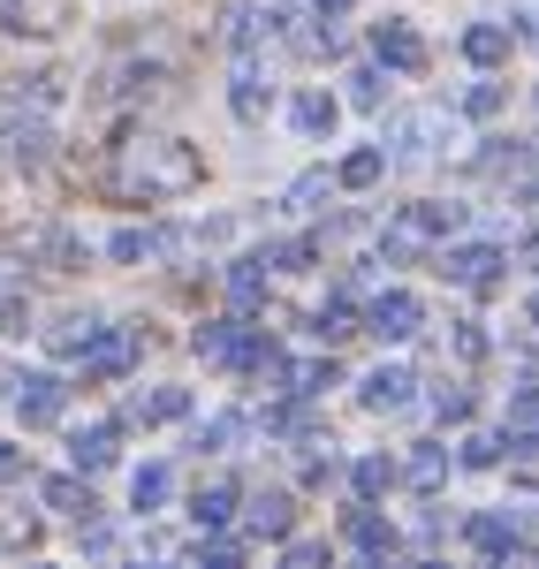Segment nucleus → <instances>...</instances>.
Returning <instances> with one entry per match:
<instances>
[{
    "instance_id": "f257e3e1",
    "label": "nucleus",
    "mask_w": 539,
    "mask_h": 569,
    "mask_svg": "<svg viewBox=\"0 0 539 569\" xmlns=\"http://www.w3.org/2000/svg\"><path fill=\"white\" fill-rule=\"evenodd\" d=\"M206 182V160L198 144L182 137H160V130H130L114 152H107V190L122 206H160V198H190Z\"/></svg>"
},
{
    "instance_id": "f03ea898",
    "label": "nucleus",
    "mask_w": 539,
    "mask_h": 569,
    "mask_svg": "<svg viewBox=\"0 0 539 569\" xmlns=\"http://www.w3.org/2000/svg\"><path fill=\"white\" fill-rule=\"evenodd\" d=\"M456 228H463V206H456V198H418V206H403V213H396L388 251L403 259V251H426V243H441V236H456Z\"/></svg>"
},
{
    "instance_id": "7ed1b4c3",
    "label": "nucleus",
    "mask_w": 539,
    "mask_h": 569,
    "mask_svg": "<svg viewBox=\"0 0 539 569\" xmlns=\"http://www.w3.org/2000/svg\"><path fill=\"white\" fill-rule=\"evenodd\" d=\"M0 402L23 418V426H53L69 410V388L53 372H0Z\"/></svg>"
},
{
    "instance_id": "20e7f679",
    "label": "nucleus",
    "mask_w": 539,
    "mask_h": 569,
    "mask_svg": "<svg viewBox=\"0 0 539 569\" xmlns=\"http://www.w3.org/2000/svg\"><path fill=\"white\" fill-rule=\"evenodd\" d=\"M441 273L456 289H471V297H495L501 273H509V251L501 243H456V251H441Z\"/></svg>"
},
{
    "instance_id": "39448f33",
    "label": "nucleus",
    "mask_w": 539,
    "mask_h": 569,
    "mask_svg": "<svg viewBox=\"0 0 539 569\" xmlns=\"http://www.w3.org/2000/svg\"><path fill=\"white\" fill-rule=\"evenodd\" d=\"M441 144H456V122L441 114V107H426V114H396V122H388V152H396V160H433Z\"/></svg>"
},
{
    "instance_id": "423d86ee",
    "label": "nucleus",
    "mask_w": 539,
    "mask_h": 569,
    "mask_svg": "<svg viewBox=\"0 0 539 569\" xmlns=\"http://www.w3.org/2000/svg\"><path fill=\"white\" fill-rule=\"evenodd\" d=\"M137 357H144V327H99V342L77 365H84V380H122Z\"/></svg>"
},
{
    "instance_id": "0eeeda50",
    "label": "nucleus",
    "mask_w": 539,
    "mask_h": 569,
    "mask_svg": "<svg viewBox=\"0 0 539 569\" xmlns=\"http://www.w3.org/2000/svg\"><path fill=\"white\" fill-rule=\"evenodd\" d=\"M53 160V130L39 114H0V168H46Z\"/></svg>"
},
{
    "instance_id": "6e6552de",
    "label": "nucleus",
    "mask_w": 539,
    "mask_h": 569,
    "mask_svg": "<svg viewBox=\"0 0 539 569\" xmlns=\"http://www.w3.org/2000/svg\"><path fill=\"white\" fill-rule=\"evenodd\" d=\"M418 327H426V305L410 289H380L372 311H365V335H380V342H410Z\"/></svg>"
},
{
    "instance_id": "1a4fd4ad",
    "label": "nucleus",
    "mask_w": 539,
    "mask_h": 569,
    "mask_svg": "<svg viewBox=\"0 0 539 569\" xmlns=\"http://www.w3.org/2000/svg\"><path fill=\"white\" fill-rule=\"evenodd\" d=\"M372 61H388L396 77H418V69H426V39L388 16V23H372Z\"/></svg>"
},
{
    "instance_id": "9d476101",
    "label": "nucleus",
    "mask_w": 539,
    "mask_h": 569,
    "mask_svg": "<svg viewBox=\"0 0 539 569\" xmlns=\"http://www.w3.org/2000/svg\"><path fill=\"white\" fill-rule=\"evenodd\" d=\"M342 539H350V547H358L365 562H388V555H396V547H403V539H396V525H388V517H372V501H358V509H350V517H342Z\"/></svg>"
},
{
    "instance_id": "9b49d317",
    "label": "nucleus",
    "mask_w": 539,
    "mask_h": 569,
    "mask_svg": "<svg viewBox=\"0 0 539 569\" xmlns=\"http://www.w3.org/2000/svg\"><path fill=\"white\" fill-rule=\"evenodd\" d=\"M39 501L53 509V517H69V525H99V493L84 486V471H69V479H46Z\"/></svg>"
},
{
    "instance_id": "f8f14e48",
    "label": "nucleus",
    "mask_w": 539,
    "mask_h": 569,
    "mask_svg": "<svg viewBox=\"0 0 539 569\" xmlns=\"http://www.w3.org/2000/svg\"><path fill=\"white\" fill-rule=\"evenodd\" d=\"M182 410H190V388H137L122 402V426H176Z\"/></svg>"
},
{
    "instance_id": "ddd939ff",
    "label": "nucleus",
    "mask_w": 539,
    "mask_h": 569,
    "mask_svg": "<svg viewBox=\"0 0 539 569\" xmlns=\"http://www.w3.org/2000/svg\"><path fill=\"white\" fill-rule=\"evenodd\" d=\"M69 23V0H0V31H39L53 39Z\"/></svg>"
},
{
    "instance_id": "4468645a",
    "label": "nucleus",
    "mask_w": 539,
    "mask_h": 569,
    "mask_svg": "<svg viewBox=\"0 0 539 569\" xmlns=\"http://www.w3.org/2000/svg\"><path fill=\"white\" fill-rule=\"evenodd\" d=\"M243 531H251V539H289V531H297V501H289V493H251V501H243Z\"/></svg>"
},
{
    "instance_id": "2eb2a0df",
    "label": "nucleus",
    "mask_w": 539,
    "mask_h": 569,
    "mask_svg": "<svg viewBox=\"0 0 539 569\" xmlns=\"http://www.w3.org/2000/svg\"><path fill=\"white\" fill-rule=\"evenodd\" d=\"M471 547H479L487 562H509V555H525V525L501 517V509H487V517H471Z\"/></svg>"
},
{
    "instance_id": "dca6fc26",
    "label": "nucleus",
    "mask_w": 539,
    "mask_h": 569,
    "mask_svg": "<svg viewBox=\"0 0 539 569\" xmlns=\"http://www.w3.org/2000/svg\"><path fill=\"white\" fill-rule=\"evenodd\" d=\"M228 107H236V122H267L273 91H267V77H259V61H251V53H236V84H228Z\"/></svg>"
},
{
    "instance_id": "f3484780",
    "label": "nucleus",
    "mask_w": 539,
    "mask_h": 569,
    "mask_svg": "<svg viewBox=\"0 0 539 569\" xmlns=\"http://www.w3.org/2000/svg\"><path fill=\"white\" fill-rule=\"evenodd\" d=\"M273 39H289L305 61H319V53H335V46H342V39H335V23L319 31L312 16H297V8H273Z\"/></svg>"
},
{
    "instance_id": "a211bd4d",
    "label": "nucleus",
    "mask_w": 539,
    "mask_h": 569,
    "mask_svg": "<svg viewBox=\"0 0 539 569\" xmlns=\"http://www.w3.org/2000/svg\"><path fill=\"white\" fill-rule=\"evenodd\" d=\"M273 380H281L289 395H305V402H312V395L342 388V365H335V357H305V365H289V357H281V372H273Z\"/></svg>"
},
{
    "instance_id": "6ab92c4d",
    "label": "nucleus",
    "mask_w": 539,
    "mask_h": 569,
    "mask_svg": "<svg viewBox=\"0 0 539 569\" xmlns=\"http://www.w3.org/2000/svg\"><path fill=\"white\" fill-rule=\"evenodd\" d=\"M114 456H122V433H114V426H84V433H69V463H77V471H107V463H114Z\"/></svg>"
},
{
    "instance_id": "aec40b11",
    "label": "nucleus",
    "mask_w": 539,
    "mask_h": 569,
    "mask_svg": "<svg viewBox=\"0 0 539 569\" xmlns=\"http://www.w3.org/2000/svg\"><path fill=\"white\" fill-rule=\"evenodd\" d=\"M39 509H23V501H0V555H39Z\"/></svg>"
},
{
    "instance_id": "412c9836",
    "label": "nucleus",
    "mask_w": 539,
    "mask_h": 569,
    "mask_svg": "<svg viewBox=\"0 0 539 569\" xmlns=\"http://www.w3.org/2000/svg\"><path fill=\"white\" fill-rule=\"evenodd\" d=\"M99 327H107L99 311H69V319L46 327V350H53V357H84L91 342H99Z\"/></svg>"
},
{
    "instance_id": "4be33fe9",
    "label": "nucleus",
    "mask_w": 539,
    "mask_h": 569,
    "mask_svg": "<svg viewBox=\"0 0 539 569\" xmlns=\"http://www.w3.org/2000/svg\"><path fill=\"white\" fill-rule=\"evenodd\" d=\"M267 273H273V251H251V259L228 266V297H236V311H259V297H267Z\"/></svg>"
},
{
    "instance_id": "5701e85b",
    "label": "nucleus",
    "mask_w": 539,
    "mask_h": 569,
    "mask_svg": "<svg viewBox=\"0 0 539 569\" xmlns=\"http://www.w3.org/2000/svg\"><path fill=\"white\" fill-rule=\"evenodd\" d=\"M410 388H418V372H403V365H380V372L358 388V402H365V410H403Z\"/></svg>"
},
{
    "instance_id": "b1692460",
    "label": "nucleus",
    "mask_w": 539,
    "mask_h": 569,
    "mask_svg": "<svg viewBox=\"0 0 539 569\" xmlns=\"http://www.w3.org/2000/svg\"><path fill=\"white\" fill-rule=\"evenodd\" d=\"M463 61L471 69H501L509 61V23H471L463 31Z\"/></svg>"
},
{
    "instance_id": "393cba45",
    "label": "nucleus",
    "mask_w": 539,
    "mask_h": 569,
    "mask_svg": "<svg viewBox=\"0 0 539 569\" xmlns=\"http://www.w3.org/2000/svg\"><path fill=\"white\" fill-rule=\"evenodd\" d=\"M236 501H243V493H236V486H198V501H190V517H198V531H221V525H236Z\"/></svg>"
},
{
    "instance_id": "a878e982",
    "label": "nucleus",
    "mask_w": 539,
    "mask_h": 569,
    "mask_svg": "<svg viewBox=\"0 0 539 569\" xmlns=\"http://www.w3.org/2000/svg\"><path fill=\"white\" fill-rule=\"evenodd\" d=\"M160 84H168V69H160V61H122V69H114V84H107V99H152Z\"/></svg>"
},
{
    "instance_id": "bb28decb",
    "label": "nucleus",
    "mask_w": 539,
    "mask_h": 569,
    "mask_svg": "<svg viewBox=\"0 0 539 569\" xmlns=\"http://www.w3.org/2000/svg\"><path fill=\"white\" fill-rule=\"evenodd\" d=\"M380 176H388V144H358V152L335 168V182H342V190H372Z\"/></svg>"
},
{
    "instance_id": "cd10ccee",
    "label": "nucleus",
    "mask_w": 539,
    "mask_h": 569,
    "mask_svg": "<svg viewBox=\"0 0 539 569\" xmlns=\"http://www.w3.org/2000/svg\"><path fill=\"white\" fill-rule=\"evenodd\" d=\"M396 479H403V471H396L388 456H358V463H350V493H358V501H380Z\"/></svg>"
},
{
    "instance_id": "c85d7f7f",
    "label": "nucleus",
    "mask_w": 539,
    "mask_h": 569,
    "mask_svg": "<svg viewBox=\"0 0 539 569\" xmlns=\"http://www.w3.org/2000/svg\"><path fill=\"white\" fill-rule=\"evenodd\" d=\"M312 335L335 350V342H350V335H365V311H350V305H319L312 311Z\"/></svg>"
},
{
    "instance_id": "c756f323",
    "label": "nucleus",
    "mask_w": 539,
    "mask_h": 569,
    "mask_svg": "<svg viewBox=\"0 0 539 569\" xmlns=\"http://www.w3.org/2000/svg\"><path fill=\"white\" fill-rule=\"evenodd\" d=\"M441 479H449V448H410V463H403V486H418V493H433Z\"/></svg>"
},
{
    "instance_id": "7c9ffc66",
    "label": "nucleus",
    "mask_w": 539,
    "mask_h": 569,
    "mask_svg": "<svg viewBox=\"0 0 539 569\" xmlns=\"http://www.w3.org/2000/svg\"><path fill=\"white\" fill-rule=\"evenodd\" d=\"M289 114H297V130H305V137H327V130H335V114H342V107H335L327 91H297V107H289Z\"/></svg>"
},
{
    "instance_id": "2f4dec72",
    "label": "nucleus",
    "mask_w": 539,
    "mask_h": 569,
    "mask_svg": "<svg viewBox=\"0 0 539 569\" xmlns=\"http://www.w3.org/2000/svg\"><path fill=\"white\" fill-rule=\"evenodd\" d=\"M168 493H176V471H168V463H144V471L130 479V501L144 509V517H152V509H160Z\"/></svg>"
},
{
    "instance_id": "473e14b6",
    "label": "nucleus",
    "mask_w": 539,
    "mask_h": 569,
    "mask_svg": "<svg viewBox=\"0 0 539 569\" xmlns=\"http://www.w3.org/2000/svg\"><path fill=\"white\" fill-rule=\"evenodd\" d=\"M267 31H273V16H259V8H228V46H236V53H259Z\"/></svg>"
},
{
    "instance_id": "72a5a7b5",
    "label": "nucleus",
    "mask_w": 539,
    "mask_h": 569,
    "mask_svg": "<svg viewBox=\"0 0 539 569\" xmlns=\"http://www.w3.org/2000/svg\"><path fill=\"white\" fill-rule=\"evenodd\" d=\"M84 259H91L84 236H69V228H46V266H53V273H77Z\"/></svg>"
},
{
    "instance_id": "f704fd0d",
    "label": "nucleus",
    "mask_w": 539,
    "mask_h": 569,
    "mask_svg": "<svg viewBox=\"0 0 539 569\" xmlns=\"http://www.w3.org/2000/svg\"><path fill=\"white\" fill-rule=\"evenodd\" d=\"M107 259H114V266L160 259V228H122V236H114V243H107Z\"/></svg>"
},
{
    "instance_id": "c9c22d12",
    "label": "nucleus",
    "mask_w": 539,
    "mask_h": 569,
    "mask_svg": "<svg viewBox=\"0 0 539 569\" xmlns=\"http://www.w3.org/2000/svg\"><path fill=\"white\" fill-rule=\"evenodd\" d=\"M327 198H335V182H327V176L312 168V176H297V182H289V198H281V206H289V213H327Z\"/></svg>"
},
{
    "instance_id": "e433bc0d",
    "label": "nucleus",
    "mask_w": 539,
    "mask_h": 569,
    "mask_svg": "<svg viewBox=\"0 0 539 569\" xmlns=\"http://www.w3.org/2000/svg\"><path fill=\"white\" fill-rule=\"evenodd\" d=\"M501 463H509V479H539V426H525L517 440H501Z\"/></svg>"
},
{
    "instance_id": "4c0bfd02",
    "label": "nucleus",
    "mask_w": 539,
    "mask_h": 569,
    "mask_svg": "<svg viewBox=\"0 0 539 569\" xmlns=\"http://www.w3.org/2000/svg\"><path fill=\"white\" fill-rule=\"evenodd\" d=\"M449 357H456V365H479V357H487V335H479V319H449Z\"/></svg>"
},
{
    "instance_id": "58836bf2",
    "label": "nucleus",
    "mask_w": 539,
    "mask_h": 569,
    "mask_svg": "<svg viewBox=\"0 0 539 569\" xmlns=\"http://www.w3.org/2000/svg\"><path fill=\"white\" fill-rule=\"evenodd\" d=\"M16 99H31V107H53V99H61V77H53V69H31V77H16Z\"/></svg>"
},
{
    "instance_id": "ea45409f",
    "label": "nucleus",
    "mask_w": 539,
    "mask_h": 569,
    "mask_svg": "<svg viewBox=\"0 0 539 569\" xmlns=\"http://www.w3.org/2000/svg\"><path fill=\"white\" fill-rule=\"evenodd\" d=\"M236 440H243V410H221V418H213V426L198 433V448H213V456H228Z\"/></svg>"
},
{
    "instance_id": "a19ab883",
    "label": "nucleus",
    "mask_w": 539,
    "mask_h": 569,
    "mask_svg": "<svg viewBox=\"0 0 539 569\" xmlns=\"http://www.w3.org/2000/svg\"><path fill=\"white\" fill-rule=\"evenodd\" d=\"M350 99H358V107H380V99H388V61H380V69H358V77H350Z\"/></svg>"
},
{
    "instance_id": "79ce46f5",
    "label": "nucleus",
    "mask_w": 539,
    "mask_h": 569,
    "mask_svg": "<svg viewBox=\"0 0 539 569\" xmlns=\"http://www.w3.org/2000/svg\"><path fill=\"white\" fill-rule=\"evenodd\" d=\"M31 327V305L16 297V281H0V335H23Z\"/></svg>"
},
{
    "instance_id": "37998d69",
    "label": "nucleus",
    "mask_w": 539,
    "mask_h": 569,
    "mask_svg": "<svg viewBox=\"0 0 539 569\" xmlns=\"http://www.w3.org/2000/svg\"><path fill=\"white\" fill-rule=\"evenodd\" d=\"M463 463H471V471H495V463H501V440L471 433V440H463Z\"/></svg>"
},
{
    "instance_id": "c03bdc74",
    "label": "nucleus",
    "mask_w": 539,
    "mask_h": 569,
    "mask_svg": "<svg viewBox=\"0 0 539 569\" xmlns=\"http://www.w3.org/2000/svg\"><path fill=\"white\" fill-rule=\"evenodd\" d=\"M463 114H479V122L501 114V84H471V91H463Z\"/></svg>"
},
{
    "instance_id": "a18cd8bd",
    "label": "nucleus",
    "mask_w": 539,
    "mask_h": 569,
    "mask_svg": "<svg viewBox=\"0 0 539 569\" xmlns=\"http://www.w3.org/2000/svg\"><path fill=\"white\" fill-rule=\"evenodd\" d=\"M433 410H441V418H456V426H463V418H471V395H463V388H441V395H433Z\"/></svg>"
},
{
    "instance_id": "49530a36",
    "label": "nucleus",
    "mask_w": 539,
    "mask_h": 569,
    "mask_svg": "<svg viewBox=\"0 0 539 569\" xmlns=\"http://www.w3.org/2000/svg\"><path fill=\"white\" fill-rule=\"evenodd\" d=\"M281 555H289V562H297V569H319V562H327V547H319V539H289Z\"/></svg>"
},
{
    "instance_id": "de8ad7c7",
    "label": "nucleus",
    "mask_w": 539,
    "mask_h": 569,
    "mask_svg": "<svg viewBox=\"0 0 539 569\" xmlns=\"http://www.w3.org/2000/svg\"><path fill=\"white\" fill-rule=\"evenodd\" d=\"M23 471H31V456H23V448H8V440H0V486H16V479H23Z\"/></svg>"
},
{
    "instance_id": "09e8293b",
    "label": "nucleus",
    "mask_w": 539,
    "mask_h": 569,
    "mask_svg": "<svg viewBox=\"0 0 539 569\" xmlns=\"http://www.w3.org/2000/svg\"><path fill=\"white\" fill-rule=\"evenodd\" d=\"M509 418H517V426H539V388H517V402H509Z\"/></svg>"
},
{
    "instance_id": "8fccbe9b",
    "label": "nucleus",
    "mask_w": 539,
    "mask_h": 569,
    "mask_svg": "<svg viewBox=\"0 0 539 569\" xmlns=\"http://www.w3.org/2000/svg\"><path fill=\"white\" fill-rule=\"evenodd\" d=\"M312 16H327V23H335V16H350V0H312Z\"/></svg>"
},
{
    "instance_id": "3c124183",
    "label": "nucleus",
    "mask_w": 539,
    "mask_h": 569,
    "mask_svg": "<svg viewBox=\"0 0 539 569\" xmlns=\"http://www.w3.org/2000/svg\"><path fill=\"white\" fill-rule=\"evenodd\" d=\"M525 266H539V236H532V243H525Z\"/></svg>"
},
{
    "instance_id": "603ef678",
    "label": "nucleus",
    "mask_w": 539,
    "mask_h": 569,
    "mask_svg": "<svg viewBox=\"0 0 539 569\" xmlns=\"http://www.w3.org/2000/svg\"><path fill=\"white\" fill-rule=\"evenodd\" d=\"M525 39H539V16H532V23H525Z\"/></svg>"
},
{
    "instance_id": "864d4df0",
    "label": "nucleus",
    "mask_w": 539,
    "mask_h": 569,
    "mask_svg": "<svg viewBox=\"0 0 539 569\" xmlns=\"http://www.w3.org/2000/svg\"><path fill=\"white\" fill-rule=\"evenodd\" d=\"M532 327H539V305H532Z\"/></svg>"
}]
</instances>
